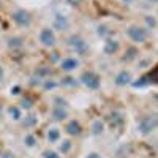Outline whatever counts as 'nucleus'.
<instances>
[{"instance_id":"obj_3","label":"nucleus","mask_w":158,"mask_h":158,"mask_svg":"<svg viewBox=\"0 0 158 158\" xmlns=\"http://www.w3.org/2000/svg\"><path fill=\"white\" fill-rule=\"evenodd\" d=\"M68 44H70V48L76 52V54H79V56H85L87 52H89V44H87V41H85L82 36H79V35L70 36Z\"/></svg>"},{"instance_id":"obj_10","label":"nucleus","mask_w":158,"mask_h":158,"mask_svg":"<svg viewBox=\"0 0 158 158\" xmlns=\"http://www.w3.org/2000/svg\"><path fill=\"white\" fill-rule=\"evenodd\" d=\"M131 82V73L130 71H127V70H123V71H120L117 76H115V84L117 85H128Z\"/></svg>"},{"instance_id":"obj_33","label":"nucleus","mask_w":158,"mask_h":158,"mask_svg":"<svg viewBox=\"0 0 158 158\" xmlns=\"http://www.w3.org/2000/svg\"><path fill=\"white\" fill-rule=\"evenodd\" d=\"M122 2H125V3H133L135 0H122Z\"/></svg>"},{"instance_id":"obj_24","label":"nucleus","mask_w":158,"mask_h":158,"mask_svg":"<svg viewBox=\"0 0 158 158\" xmlns=\"http://www.w3.org/2000/svg\"><path fill=\"white\" fill-rule=\"evenodd\" d=\"M36 74L38 76H48V74H51V70L49 68H40V70H36Z\"/></svg>"},{"instance_id":"obj_6","label":"nucleus","mask_w":158,"mask_h":158,"mask_svg":"<svg viewBox=\"0 0 158 158\" xmlns=\"http://www.w3.org/2000/svg\"><path fill=\"white\" fill-rule=\"evenodd\" d=\"M40 43H41L44 48H52L56 46V35L52 32V29H43L40 32Z\"/></svg>"},{"instance_id":"obj_5","label":"nucleus","mask_w":158,"mask_h":158,"mask_svg":"<svg viewBox=\"0 0 158 158\" xmlns=\"http://www.w3.org/2000/svg\"><path fill=\"white\" fill-rule=\"evenodd\" d=\"M81 82L90 90H97L100 87V76L94 71H84L81 74Z\"/></svg>"},{"instance_id":"obj_27","label":"nucleus","mask_w":158,"mask_h":158,"mask_svg":"<svg viewBox=\"0 0 158 158\" xmlns=\"http://www.w3.org/2000/svg\"><path fill=\"white\" fill-rule=\"evenodd\" d=\"M67 2H68L71 6H79V5L84 2V0H67Z\"/></svg>"},{"instance_id":"obj_9","label":"nucleus","mask_w":158,"mask_h":158,"mask_svg":"<svg viewBox=\"0 0 158 158\" xmlns=\"http://www.w3.org/2000/svg\"><path fill=\"white\" fill-rule=\"evenodd\" d=\"M103 51L106 56H112L118 51V41L117 40H112V38H108L106 41H104V46H103Z\"/></svg>"},{"instance_id":"obj_17","label":"nucleus","mask_w":158,"mask_h":158,"mask_svg":"<svg viewBox=\"0 0 158 158\" xmlns=\"http://www.w3.org/2000/svg\"><path fill=\"white\" fill-rule=\"evenodd\" d=\"M92 133L94 135H101L103 133V122L101 120L94 122V125H92Z\"/></svg>"},{"instance_id":"obj_30","label":"nucleus","mask_w":158,"mask_h":158,"mask_svg":"<svg viewBox=\"0 0 158 158\" xmlns=\"http://www.w3.org/2000/svg\"><path fill=\"white\" fill-rule=\"evenodd\" d=\"M19 94H21V87L19 85L11 87V95H19Z\"/></svg>"},{"instance_id":"obj_21","label":"nucleus","mask_w":158,"mask_h":158,"mask_svg":"<svg viewBox=\"0 0 158 158\" xmlns=\"http://www.w3.org/2000/svg\"><path fill=\"white\" fill-rule=\"evenodd\" d=\"M24 142L27 144L29 147H33V146H35V138H33L32 135H27V136L24 138Z\"/></svg>"},{"instance_id":"obj_32","label":"nucleus","mask_w":158,"mask_h":158,"mask_svg":"<svg viewBox=\"0 0 158 158\" xmlns=\"http://www.w3.org/2000/svg\"><path fill=\"white\" fill-rule=\"evenodd\" d=\"M3 79V68H2V65H0V81Z\"/></svg>"},{"instance_id":"obj_25","label":"nucleus","mask_w":158,"mask_h":158,"mask_svg":"<svg viewBox=\"0 0 158 158\" xmlns=\"http://www.w3.org/2000/svg\"><path fill=\"white\" fill-rule=\"evenodd\" d=\"M109 30H108V27H104V25H100V27H98V35H106Z\"/></svg>"},{"instance_id":"obj_31","label":"nucleus","mask_w":158,"mask_h":158,"mask_svg":"<svg viewBox=\"0 0 158 158\" xmlns=\"http://www.w3.org/2000/svg\"><path fill=\"white\" fill-rule=\"evenodd\" d=\"M87 158H101V156H100L98 153H90V155H89Z\"/></svg>"},{"instance_id":"obj_11","label":"nucleus","mask_w":158,"mask_h":158,"mask_svg":"<svg viewBox=\"0 0 158 158\" xmlns=\"http://www.w3.org/2000/svg\"><path fill=\"white\" fill-rule=\"evenodd\" d=\"M68 25H70V21H68L67 18L62 16V15H56V18H54V27H56V29H59V30H67Z\"/></svg>"},{"instance_id":"obj_12","label":"nucleus","mask_w":158,"mask_h":158,"mask_svg":"<svg viewBox=\"0 0 158 158\" xmlns=\"http://www.w3.org/2000/svg\"><path fill=\"white\" fill-rule=\"evenodd\" d=\"M138 56H139V51H138L135 46H130V48H127L125 56L122 57V60H123V62H127V63H130V62H133Z\"/></svg>"},{"instance_id":"obj_26","label":"nucleus","mask_w":158,"mask_h":158,"mask_svg":"<svg viewBox=\"0 0 158 158\" xmlns=\"http://www.w3.org/2000/svg\"><path fill=\"white\" fill-rule=\"evenodd\" d=\"M146 22L150 25V27H155V25H156V21L153 18H150V16H146Z\"/></svg>"},{"instance_id":"obj_4","label":"nucleus","mask_w":158,"mask_h":158,"mask_svg":"<svg viewBox=\"0 0 158 158\" xmlns=\"http://www.w3.org/2000/svg\"><path fill=\"white\" fill-rule=\"evenodd\" d=\"M11 19L15 21V24L18 25V27H24V29L29 27V25L32 24V16H30V13L25 11V10H16V11H13Z\"/></svg>"},{"instance_id":"obj_23","label":"nucleus","mask_w":158,"mask_h":158,"mask_svg":"<svg viewBox=\"0 0 158 158\" xmlns=\"http://www.w3.org/2000/svg\"><path fill=\"white\" fill-rule=\"evenodd\" d=\"M57 87V82H54V81H49V79H48V81L44 82V89L46 90H49V89H56Z\"/></svg>"},{"instance_id":"obj_16","label":"nucleus","mask_w":158,"mask_h":158,"mask_svg":"<svg viewBox=\"0 0 158 158\" xmlns=\"http://www.w3.org/2000/svg\"><path fill=\"white\" fill-rule=\"evenodd\" d=\"M8 114L11 115V118H15V120H19V118H21V111L16 106H10L8 108Z\"/></svg>"},{"instance_id":"obj_29","label":"nucleus","mask_w":158,"mask_h":158,"mask_svg":"<svg viewBox=\"0 0 158 158\" xmlns=\"http://www.w3.org/2000/svg\"><path fill=\"white\" fill-rule=\"evenodd\" d=\"M76 81H74V79L73 77H65V81L62 82V84H65V85H73Z\"/></svg>"},{"instance_id":"obj_34","label":"nucleus","mask_w":158,"mask_h":158,"mask_svg":"<svg viewBox=\"0 0 158 158\" xmlns=\"http://www.w3.org/2000/svg\"><path fill=\"white\" fill-rule=\"evenodd\" d=\"M149 3H158V0H147Z\"/></svg>"},{"instance_id":"obj_28","label":"nucleus","mask_w":158,"mask_h":158,"mask_svg":"<svg viewBox=\"0 0 158 158\" xmlns=\"http://www.w3.org/2000/svg\"><path fill=\"white\" fill-rule=\"evenodd\" d=\"M33 123H35V117H33V115H29V117H27V122L24 120V125H27V127H29V125H33Z\"/></svg>"},{"instance_id":"obj_13","label":"nucleus","mask_w":158,"mask_h":158,"mask_svg":"<svg viewBox=\"0 0 158 158\" xmlns=\"http://www.w3.org/2000/svg\"><path fill=\"white\" fill-rule=\"evenodd\" d=\"M67 111L63 109V106H60V104H57V106H54V109H52V117L56 118V120H65L67 118Z\"/></svg>"},{"instance_id":"obj_2","label":"nucleus","mask_w":158,"mask_h":158,"mask_svg":"<svg viewBox=\"0 0 158 158\" xmlns=\"http://www.w3.org/2000/svg\"><path fill=\"white\" fill-rule=\"evenodd\" d=\"M127 35L131 41L135 43H146L147 38H149V32L146 27H141V25H130L127 29Z\"/></svg>"},{"instance_id":"obj_35","label":"nucleus","mask_w":158,"mask_h":158,"mask_svg":"<svg viewBox=\"0 0 158 158\" xmlns=\"http://www.w3.org/2000/svg\"><path fill=\"white\" fill-rule=\"evenodd\" d=\"M0 6H2V0H0Z\"/></svg>"},{"instance_id":"obj_14","label":"nucleus","mask_w":158,"mask_h":158,"mask_svg":"<svg viewBox=\"0 0 158 158\" xmlns=\"http://www.w3.org/2000/svg\"><path fill=\"white\" fill-rule=\"evenodd\" d=\"M6 44H8L10 48H13V49H16V48H22L24 40H22L21 36H13V38H8Z\"/></svg>"},{"instance_id":"obj_7","label":"nucleus","mask_w":158,"mask_h":158,"mask_svg":"<svg viewBox=\"0 0 158 158\" xmlns=\"http://www.w3.org/2000/svg\"><path fill=\"white\" fill-rule=\"evenodd\" d=\"M77 67H79V60L74 59V57H67V59H63V60L60 62V68H62L63 71H67V73L74 71Z\"/></svg>"},{"instance_id":"obj_20","label":"nucleus","mask_w":158,"mask_h":158,"mask_svg":"<svg viewBox=\"0 0 158 158\" xmlns=\"http://www.w3.org/2000/svg\"><path fill=\"white\" fill-rule=\"evenodd\" d=\"M70 149H71V142H70V141H63V144L60 146V150H62L63 153H68Z\"/></svg>"},{"instance_id":"obj_1","label":"nucleus","mask_w":158,"mask_h":158,"mask_svg":"<svg viewBox=\"0 0 158 158\" xmlns=\"http://www.w3.org/2000/svg\"><path fill=\"white\" fill-rule=\"evenodd\" d=\"M156 128H158V114H147V115H144L139 120V123H138V131L141 135H144V136L153 133Z\"/></svg>"},{"instance_id":"obj_15","label":"nucleus","mask_w":158,"mask_h":158,"mask_svg":"<svg viewBox=\"0 0 158 158\" xmlns=\"http://www.w3.org/2000/svg\"><path fill=\"white\" fill-rule=\"evenodd\" d=\"M48 139H49V142H57V141L60 139V131H59V128H51V130L48 131Z\"/></svg>"},{"instance_id":"obj_22","label":"nucleus","mask_w":158,"mask_h":158,"mask_svg":"<svg viewBox=\"0 0 158 158\" xmlns=\"http://www.w3.org/2000/svg\"><path fill=\"white\" fill-rule=\"evenodd\" d=\"M43 156H44V158H60L56 152H52V150H44V152H43Z\"/></svg>"},{"instance_id":"obj_19","label":"nucleus","mask_w":158,"mask_h":158,"mask_svg":"<svg viewBox=\"0 0 158 158\" xmlns=\"http://www.w3.org/2000/svg\"><path fill=\"white\" fill-rule=\"evenodd\" d=\"M21 106H22L24 109H30V108L33 106V103H32L30 98H24V100L21 101Z\"/></svg>"},{"instance_id":"obj_18","label":"nucleus","mask_w":158,"mask_h":158,"mask_svg":"<svg viewBox=\"0 0 158 158\" xmlns=\"http://www.w3.org/2000/svg\"><path fill=\"white\" fill-rule=\"evenodd\" d=\"M147 76V79H149V84L150 82H155V84H158V67L156 68H153V71H150L149 74H146Z\"/></svg>"},{"instance_id":"obj_8","label":"nucleus","mask_w":158,"mask_h":158,"mask_svg":"<svg viewBox=\"0 0 158 158\" xmlns=\"http://www.w3.org/2000/svg\"><path fill=\"white\" fill-rule=\"evenodd\" d=\"M65 131H67L70 136H79L82 133V127L77 120H70L67 123V127H65Z\"/></svg>"}]
</instances>
